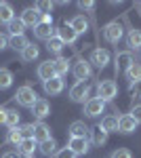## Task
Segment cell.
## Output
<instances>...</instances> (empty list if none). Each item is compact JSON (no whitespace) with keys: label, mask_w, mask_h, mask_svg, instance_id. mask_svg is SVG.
<instances>
[{"label":"cell","mask_w":141,"mask_h":158,"mask_svg":"<svg viewBox=\"0 0 141 158\" xmlns=\"http://www.w3.org/2000/svg\"><path fill=\"white\" fill-rule=\"evenodd\" d=\"M15 99H17L19 106H23V108H32L36 101H38V95H36V91L30 85H25V86H19V89H17Z\"/></svg>","instance_id":"1"},{"label":"cell","mask_w":141,"mask_h":158,"mask_svg":"<svg viewBox=\"0 0 141 158\" xmlns=\"http://www.w3.org/2000/svg\"><path fill=\"white\" fill-rule=\"evenodd\" d=\"M70 99L74 103H86L91 99V85L89 82H76L70 89Z\"/></svg>","instance_id":"2"},{"label":"cell","mask_w":141,"mask_h":158,"mask_svg":"<svg viewBox=\"0 0 141 158\" xmlns=\"http://www.w3.org/2000/svg\"><path fill=\"white\" fill-rule=\"evenodd\" d=\"M118 95V85L114 80H101L97 85V97L101 101H112Z\"/></svg>","instance_id":"3"},{"label":"cell","mask_w":141,"mask_h":158,"mask_svg":"<svg viewBox=\"0 0 141 158\" xmlns=\"http://www.w3.org/2000/svg\"><path fill=\"white\" fill-rule=\"evenodd\" d=\"M122 36H124V30H122V25L118 23V21H110L103 27V38H106L110 44H118L122 40Z\"/></svg>","instance_id":"4"},{"label":"cell","mask_w":141,"mask_h":158,"mask_svg":"<svg viewBox=\"0 0 141 158\" xmlns=\"http://www.w3.org/2000/svg\"><path fill=\"white\" fill-rule=\"evenodd\" d=\"M103 110H106V101H101L99 97H91L86 103H84L82 114H84V116H89V118H97V116L103 114Z\"/></svg>","instance_id":"5"},{"label":"cell","mask_w":141,"mask_h":158,"mask_svg":"<svg viewBox=\"0 0 141 158\" xmlns=\"http://www.w3.org/2000/svg\"><path fill=\"white\" fill-rule=\"evenodd\" d=\"M72 74L76 76V80H78V82H86V80L91 78V74H93V68H91V63H89V61L80 59V61H76V63H74Z\"/></svg>","instance_id":"6"},{"label":"cell","mask_w":141,"mask_h":158,"mask_svg":"<svg viewBox=\"0 0 141 158\" xmlns=\"http://www.w3.org/2000/svg\"><path fill=\"white\" fill-rule=\"evenodd\" d=\"M55 36L63 42V44H74L76 42V38H78V34L72 30V25L68 23V21H61L59 23V27H57V34Z\"/></svg>","instance_id":"7"},{"label":"cell","mask_w":141,"mask_h":158,"mask_svg":"<svg viewBox=\"0 0 141 158\" xmlns=\"http://www.w3.org/2000/svg\"><path fill=\"white\" fill-rule=\"evenodd\" d=\"M91 65H95V68H99V70H103V68H107V63H110V51L106 49H95L93 53H91V61H89Z\"/></svg>","instance_id":"8"},{"label":"cell","mask_w":141,"mask_h":158,"mask_svg":"<svg viewBox=\"0 0 141 158\" xmlns=\"http://www.w3.org/2000/svg\"><path fill=\"white\" fill-rule=\"evenodd\" d=\"M68 148H70L76 156H84V154L89 152V139H86V137H70Z\"/></svg>","instance_id":"9"},{"label":"cell","mask_w":141,"mask_h":158,"mask_svg":"<svg viewBox=\"0 0 141 158\" xmlns=\"http://www.w3.org/2000/svg\"><path fill=\"white\" fill-rule=\"evenodd\" d=\"M32 116L38 118V120H44L47 116H51V103H48L47 99H40V97H38V101L32 106Z\"/></svg>","instance_id":"10"},{"label":"cell","mask_w":141,"mask_h":158,"mask_svg":"<svg viewBox=\"0 0 141 158\" xmlns=\"http://www.w3.org/2000/svg\"><path fill=\"white\" fill-rule=\"evenodd\" d=\"M19 19L23 21L25 27H36V25L40 23V13L36 11V6H27V9H23Z\"/></svg>","instance_id":"11"},{"label":"cell","mask_w":141,"mask_h":158,"mask_svg":"<svg viewBox=\"0 0 141 158\" xmlns=\"http://www.w3.org/2000/svg\"><path fill=\"white\" fill-rule=\"evenodd\" d=\"M135 129H137V122L131 114H122L118 118V133L129 135V133H135Z\"/></svg>","instance_id":"12"},{"label":"cell","mask_w":141,"mask_h":158,"mask_svg":"<svg viewBox=\"0 0 141 158\" xmlns=\"http://www.w3.org/2000/svg\"><path fill=\"white\" fill-rule=\"evenodd\" d=\"M133 61L135 59H133V53L131 51H120V53H116V72H126Z\"/></svg>","instance_id":"13"},{"label":"cell","mask_w":141,"mask_h":158,"mask_svg":"<svg viewBox=\"0 0 141 158\" xmlns=\"http://www.w3.org/2000/svg\"><path fill=\"white\" fill-rule=\"evenodd\" d=\"M48 137H51V129H48L47 122H42V120L34 122V139H36V143H42L44 139H48Z\"/></svg>","instance_id":"14"},{"label":"cell","mask_w":141,"mask_h":158,"mask_svg":"<svg viewBox=\"0 0 141 158\" xmlns=\"http://www.w3.org/2000/svg\"><path fill=\"white\" fill-rule=\"evenodd\" d=\"M36 74H38V78H40L42 82H47V80H51V78H55V70H53V61H42V63L38 65V70H36Z\"/></svg>","instance_id":"15"},{"label":"cell","mask_w":141,"mask_h":158,"mask_svg":"<svg viewBox=\"0 0 141 158\" xmlns=\"http://www.w3.org/2000/svg\"><path fill=\"white\" fill-rule=\"evenodd\" d=\"M34 34L36 38H40V40H51V38L55 36V30H53V23H38L34 27Z\"/></svg>","instance_id":"16"},{"label":"cell","mask_w":141,"mask_h":158,"mask_svg":"<svg viewBox=\"0 0 141 158\" xmlns=\"http://www.w3.org/2000/svg\"><path fill=\"white\" fill-rule=\"evenodd\" d=\"M68 133H70V137H86L91 133V129L84 124V120H74L68 129Z\"/></svg>","instance_id":"17"},{"label":"cell","mask_w":141,"mask_h":158,"mask_svg":"<svg viewBox=\"0 0 141 158\" xmlns=\"http://www.w3.org/2000/svg\"><path fill=\"white\" fill-rule=\"evenodd\" d=\"M44 85V93L47 95H59L61 91H63V78H51V80H47V82H42Z\"/></svg>","instance_id":"18"},{"label":"cell","mask_w":141,"mask_h":158,"mask_svg":"<svg viewBox=\"0 0 141 158\" xmlns=\"http://www.w3.org/2000/svg\"><path fill=\"white\" fill-rule=\"evenodd\" d=\"M68 23L72 25V30H74L76 34H84V32L89 30V21H86L84 15H76V17H72Z\"/></svg>","instance_id":"19"},{"label":"cell","mask_w":141,"mask_h":158,"mask_svg":"<svg viewBox=\"0 0 141 158\" xmlns=\"http://www.w3.org/2000/svg\"><path fill=\"white\" fill-rule=\"evenodd\" d=\"M15 19V13H13V6L9 2H0V25H9Z\"/></svg>","instance_id":"20"},{"label":"cell","mask_w":141,"mask_h":158,"mask_svg":"<svg viewBox=\"0 0 141 158\" xmlns=\"http://www.w3.org/2000/svg\"><path fill=\"white\" fill-rule=\"evenodd\" d=\"M17 150H19L21 156H34V152L38 150V143H36V139H23L17 146Z\"/></svg>","instance_id":"21"},{"label":"cell","mask_w":141,"mask_h":158,"mask_svg":"<svg viewBox=\"0 0 141 158\" xmlns=\"http://www.w3.org/2000/svg\"><path fill=\"white\" fill-rule=\"evenodd\" d=\"M126 47L131 51L141 49V30H129V34H126Z\"/></svg>","instance_id":"22"},{"label":"cell","mask_w":141,"mask_h":158,"mask_svg":"<svg viewBox=\"0 0 141 158\" xmlns=\"http://www.w3.org/2000/svg\"><path fill=\"white\" fill-rule=\"evenodd\" d=\"M91 135H93V143L95 146H103L107 141V131L101 127V124H97V127H93V131H91Z\"/></svg>","instance_id":"23"},{"label":"cell","mask_w":141,"mask_h":158,"mask_svg":"<svg viewBox=\"0 0 141 158\" xmlns=\"http://www.w3.org/2000/svg\"><path fill=\"white\" fill-rule=\"evenodd\" d=\"M38 150H40L44 156H53V154H57V141H55L53 137H48L42 143H38Z\"/></svg>","instance_id":"24"},{"label":"cell","mask_w":141,"mask_h":158,"mask_svg":"<svg viewBox=\"0 0 141 158\" xmlns=\"http://www.w3.org/2000/svg\"><path fill=\"white\" fill-rule=\"evenodd\" d=\"M53 70H55V76L57 78H63L68 70H70V65H68V59L65 57H57V59L53 61Z\"/></svg>","instance_id":"25"},{"label":"cell","mask_w":141,"mask_h":158,"mask_svg":"<svg viewBox=\"0 0 141 158\" xmlns=\"http://www.w3.org/2000/svg\"><path fill=\"white\" fill-rule=\"evenodd\" d=\"M124 76H126V80H129V82H137V80H141V65L137 63V61H133V63H131V68L124 72Z\"/></svg>","instance_id":"26"},{"label":"cell","mask_w":141,"mask_h":158,"mask_svg":"<svg viewBox=\"0 0 141 158\" xmlns=\"http://www.w3.org/2000/svg\"><path fill=\"white\" fill-rule=\"evenodd\" d=\"M101 127L106 129L107 133H118V116H103L101 118Z\"/></svg>","instance_id":"27"},{"label":"cell","mask_w":141,"mask_h":158,"mask_svg":"<svg viewBox=\"0 0 141 158\" xmlns=\"http://www.w3.org/2000/svg\"><path fill=\"white\" fill-rule=\"evenodd\" d=\"M38 53H40V51H38V47L30 42V44L21 51V59H23V61H34V59H38Z\"/></svg>","instance_id":"28"},{"label":"cell","mask_w":141,"mask_h":158,"mask_svg":"<svg viewBox=\"0 0 141 158\" xmlns=\"http://www.w3.org/2000/svg\"><path fill=\"white\" fill-rule=\"evenodd\" d=\"M11 85H13V74H11V70H6V68H0V91L9 89Z\"/></svg>","instance_id":"29"},{"label":"cell","mask_w":141,"mask_h":158,"mask_svg":"<svg viewBox=\"0 0 141 158\" xmlns=\"http://www.w3.org/2000/svg\"><path fill=\"white\" fill-rule=\"evenodd\" d=\"M27 44H30V42H27V38H25V36H11V38H9V47L15 49V51H23Z\"/></svg>","instance_id":"30"},{"label":"cell","mask_w":141,"mask_h":158,"mask_svg":"<svg viewBox=\"0 0 141 158\" xmlns=\"http://www.w3.org/2000/svg\"><path fill=\"white\" fill-rule=\"evenodd\" d=\"M23 30H25V25L21 19H13L11 23H9V32H11V36H23Z\"/></svg>","instance_id":"31"},{"label":"cell","mask_w":141,"mask_h":158,"mask_svg":"<svg viewBox=\"0 0 141 158\" xmlns=\"http://www.w3.org/2000/svg\"><path fill=\"white\" fill-rule=\"evenodd\" d=\"M4 124L9 127V129H17V124H19V114H17V110H6V120Z\"/></svg>","instance_id":"32"},{"label":"cell","mask_w":141,"mask_h":158,"mask_svg":"<svg viewBox=\"0 0 141 158\" xmlns=\"http://www.w3.org/2000/svg\"><path fill=\"white\" fill-rule=\"evenodd\" d=\"M63 47H65V44H63V42H61L57 36H53V38H51V40L47 42V49L51 51V53H57V55L61 53V51H63Z\"/></svg>","instance_id":"33"},{"label":"cell","mask_w":141,"mask_h":158,"mask_svg":"<svg viewBox=\"0 0 141 158\" xmlns=\"http://www.w3.org/2000/svg\"><path fill=\"white\" fill-rule=\"evenodd\" d=\"M6 141H9V143H13V146H19V143L23 141V137H21V133H19V127L9 131V135H6Z\"/></svg>","instance_id":"34"},{"label":"cell","mask_w":141,"mask_h":158,"mask_svg":"<svg viewBox=\"0 0 141 158\" xmlns=\"http://www.w3.org/2000/svg\"><path fill=\"white\" fill-rule=\"evenodd\" d=\"M36 6V11L40 13V15H51V11H53V2H44V0H40V2H36L34 4Z\"/></svg>","instance_id":"35"},{"label":"cell","mask_w":141,"mask_h":158,"mask_svg":"<svg viewBox=\"0 0 141 158\" xmlns=\"http://www.w3.org/2000/svg\"><path fill=\"white\" fill-rule=\"evenodd\" d=\"M19 133H21L23 139H34V124H21Z\"/></svg>","instance_id":"36"},{"label":"cell","mask_w":141,"mask_h":158,"mask_svg":"<svg viewBox=\"0 0 141 158\" xmlns=\"http://www.w3.org/2000/svg\"><path fill=\"white\" fill-rule=\"evenodd\" d=\"M110 158H133V154H131V150H126V148H118V150L112 152Z\"/></svg>","instance_id":"37"},{"label":"cell","mask_w":141,"mask_h":158,"mask_svg":"<svg viewBox=\"0 0 141 158\" xmlns=\"http://www.w3.org/2000/svg\"><path fill=\"white\" fill-rule=\"evenodd\" d=\"M55 158H76V154L72 152L70 148H61V150H57V154H55Z\"/></svg>","instance_id":"38"},{"label":"cell","mask_w":141,"mask_h":158,"mask_svg":"<svg viewBox=\"0 0 141 158\" xmlns=\"http://www.w3.org/2000/svg\"><path fill=\"white\" fill-rule=\"evenodd\" d=\"M131 93H133V97H141V80L131 82Z\"/></svg>","instance_id":"39"},{"label":"cell","mask_w":141,"mask_h":158,"mask_svg":"<svg viewBox=\"0 0 141 158\" xmlns=\"http://www.w3.org/2000/svg\"><path fill=\"white\" fill-rule=\"evenodd\" d=\"M131 116L135 118V122H137V124H141V103H139V106H135V108L131 110Z\"/></svg>","instance_id":"40"},{"label":"cell","mask_w":141,"mask_h":158,"mask_svg":"<svg viewBox=\"0 0 141 158\" xmlns=\"http://www.w3.org/2000/svg\"><path fill=\"white\" fill-rule=\"evenodd\" d=\"M78 6H80L82 11H93V9H95V2H78Z\"/></svg>","instance_id":"41"},{"label":"cell","mask_w":141,"mask_h":158,"mask_svg":"<svg viewBox=\"0 0 141 158\" xmlns=\"http://www.w3.org/2000/svg\"><path fill=\"white\" fill-rule=\"evenodd\" d=\"M6 47H9V38H6L4 34H2V32H0V51H4Z\"/></svg>","instance_id":"42"},{"label":"cell","mask_w":141,"mask_h":158,"mask_svg":"<svg viewBox=\"0 0 141 158\" xmlns=\"http://www.w3.org/2000/svg\"><path fill=\"white\" fill-rule=\"evenodd\" d=\"M40 23H53V15H40Z\"/></svg>","instance_id":"43"},{"label":"cell","mask_w":141,"mask_h":158,"mask_svg":"<svg viewBox=\"0 0 141 158\" xmlns=\"http://www.w3.org/2000/svg\"><path fill=\"white\" fill-rule=\"evenodd\" d=\"M4 120H6V110L0 108V124H4Z\"/></svg>","instance_id":"44"},{"label":"cell","mask_w":141,"mask_h":158,"mask_svg":"<svg viewBox=\"0 0 141 158\" xmlns=\"http://www.w3.org/2000/svg\"><path fill=\"white\" fill-rule=\"evenodd\" d=\"M2 158H19V156H17V152H6Z\"/></svg>","instance_id":"45"},{"label":"cell","mask_w":141,"mask_h":158,"mask_svg":"<svg viewBox=\"0 0 141 158\" xmlns=\"http://www.w3.org/2000/svg\"><path fill=\"white\" fill-rule=\"evenodd\" d=\"M21 158H34V156H21Z\"/></svg>","instance_id":"46"}]
</instances>
